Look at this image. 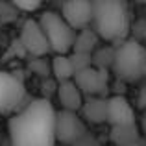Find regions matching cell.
<instances>
[{"instance_id":"1","label":"cell","mask_w":146,"mask_h":146,"mask_svg":"<svg viewBox=\"0 0 146 146\" xmlns=\"http://www.w3.org/2000/svg\"><path fill=\"white\" fill-rule=\"evenodd\" d=\"M56 113L46 98L26 104L7 122L9 146H56Z\"/></svg>"},{"instance_id":"2","label":"cell","mask_w":146,"mask_h":146,"mask_svg":"<svg viewBox=\"0 0 146 146\" xmlns=\"http://www.w3.org/2000/svg\"><path fill=\"white\" fill-rule=\"evenodd\" d=\"M93 26L100 41L120 44L129 35V11L120 0H98L93 2Z\"/></svg>"},{"instance_id":"3","label":"cell","mask_w":146,"mask_h":146,"mask_svg":"<svg viewBox=\"0 0 146 146\" xmlns=\"http://www.w3.org/2000/svg\"><path fill=\"white\" fill-rule=\"evenodd\" d=\"M113 74L126 83H137L146 78V46L137 39H126L115 46Z\"/></svg>"},{"instance_id":"4","label":"cell","mask_w":146,"mask_h":146,"mask_svg":"<svg viewBox=\"0 0 146 146\" xmlns=\"http://www.w3.org/2000/svg\"><path fill=\"white\" fill-rule=\"evenodd\" d=\"M39 24L48 41L50 52L56 56H68L74 46L76 32L65 22V19L56 11H44L39 17Z\"/></svg>"},{"instance_id":"5","label":"cell","mask_w":146,"mask_h":146,"mask_svg":"<svg viewBox=\"0 0 146 146\" xmlns=\"http://www.w3.org/2000/svg\"><path fill=\"white\" fill-rule=\"evenodd\" d=\"M26 98V87L17 76L0 70V115H9L21 111Z\"/></svg>"},{"instance_id":"6","label":"cell","mask_w":146,"mask_h":146,"mask_svg":"<svg viewBox=\"0 0 146 146\" xmlns=\"http://www.w3.org/2000/svg\"><path fill=\"white\" fill-rule=\"evenodd\" d=\"M87 126L80 113L72 111H57L56 113V137L59 143L72 146L82 137L87 135Z\"/></svg>"},{"instance_id":"7","label":"cell","mask_w":146,"mask_h":146,"mask_svg":"<svg viewBox=\"0 0 146 146\" xmlns=\"http://www.w3.org/2000/svg\"><path fill=\"white\" fill-rule=\"evenodd\" d=\"M72 82L76 83L82 94L85 98L89 96H104L109 87V72L107 70H100V68L89 67L85 70L74 74Z\"/></svg>"},{"instance_id":"8","label":"cell","mask_w":146,"mask_h":146,"mask_svg":"<svg viewBox=\"0 0 146 146\" xmlns=\"http://www.w3.org/2000/svg\"><path fill=\"white\" fill-rule=\"evenodd\" d=\"M19 41H21L22 48L33 57H44L50 52L48 41L44 37V32L41 28L39 21L28 19L21 28V39Z\"/></svg>"},{"instance_id":"9","label":"cell","mask_w":146,"mask_h":146,"mask_svg":"<svg viewBox=\"0 0 146 146\" xmlns=\"http://www.w3.org/2000/svg\"><path fill=\"white\" fill-rule=\"evenodd\" d=\"M61 17L74 32L89 28L93 22V2L87 0H70L61 4Z\"/></svg>"},{"instance_id":"10","label":"cell","mask_w":146,"mask_h":146,"mask_svg":"<svg viewBox=\"0 0 146 146\" xmlns=\"http://www.w3.org/2000/svg\"><path fill=\"white\" fill-rule=\"evenodd\" d=\"M107 124L111 128L137 124L135 111H133L131 104L124 96H120V94H115V96L107 98Z\"/></svg>"},{"instance_id":"11","label":"cell","mask_w":146,"mask_h":146,"mask_svg":"<svg viewBox=\"0 0 146 146\" xmlns=\"http://www.w3.org/2000/svg\"><path fill=\"white\" fill-rule=\"evenodd\" d=\"M80 117L83 122L91 124H104L107 122V98L106 96H89L83 100V106L80 109Z\"/></svg>"},{"instance_id":"12","label":"cell","mask_w":146,"mask_h":146,"mask_svg":"<svg viewBox=\"0 0 146 146\" xmlns=\"http://www.w3.org/2000/svg\"><path fill=\"white\" fill-rule=\"evenodd\" d=\"M57 100L61 104V111H72V113H80L83 106L85 96L82 94V91L76 87V83L72 82H65L57 85Z\"/></svg>"},{"instance_id":"13","label":"cell","mask_w":146,"mask_h":146,"mask_svg":"<svg viewBox=\"0 0 146 146\" xmlns=\"http://www.w3.org/2000/svg\"><path fill=\"white\" fill-rule=\"evenodd\" d=\"M100 39L94 33L93 28H85L82 32H76V39H74V46L72 52L76 54H85V56H93L94 50L100 46Z\"/></svg>"},{"instance_id":"14","label":"cell","mask_w":146,"mask_h":146,"mask_svg":"<svg viewBox=\"0 0 146 146\" xmlns=\"http://www.w3.org/2000/svg\"><path fill=\"white\" fill-rule=\"evenodd\" d=\"M111 141L117 146H131L141 143V129L137 124L129 126H117L111 128Z\"/></svg>"},{"instance_id":"15","label":"cell","mask_w":146,"mask_h":146,"mask_svg":"<svg viewBox=\"0 0 146 146\" xmlns=\"http://www.w3.org/2000/svg\"><path fill=\"white\" fill-rule=\"evenodd\" d=\"M50 70H52L54 78L57 80V83L70 82L74 78V67L68 56H54L52 63H50Z\"/></svg>"},{"instance_id":"16","label":"cell","mask_w":146,"mask_h":146,"mask_svg":"<svg viewBox=\"0 0 146 146\" xmlns=\"http://www.w3.org/2000/svg\"><path fill=\"white\" fill-rule=\"evenodd\" d=\"M93 67L100 70H107L113 67V57H115V46H98L93 56Z\"/></svg>"},{"instance_id":"17","label":"cell","mask_w":146,"mask_h":146,"mask_svg":"<svg viewBox=\"0 0 146 146\" xmlns=\"http://www.w3.org/2000/svg\"><path fill=\"white\" fill-rule=\"evenodd\" d=\"M68 57H70V63H72V67H74V74H78V72H82V70H85V68L93 67V57H91V56L70 52V54H68Z\"/></svg>"},{"instance_id":"18","label":"cell","mask_w":146,"mask_h":146,"mask_svg":"<svg viewBox=\"0 0 146 146\" xmlns=\"http://www.w3.org/2000/svg\"><path fill=\"white\" fill-rule=\"evenodd\" d=\"M17 19V9L13 4H0V22L6 24Z\"/></svg>"},{"instance_id":"19","label":"cell","mask_w":146,"mask_h":146,"mask_svg":"<svg viewBox=\"0 0 146 146\" xmlns=\"http://www.w3.org/2000/svg\"><path fill=\"white\" fill-rule=\"evenodd\" d=\"M17 11H24V13H33V11L41 9V2H13Z\"/></svg>"},{"instance_id":"20","label":"cell","mask_w":146,"mask_h":146,"mask_svg":"<svg viewBox=\"0 0 146 146\" xmlns=\"http://www.w3.org/2000/svg\"><path fill=\"white\" fill-rule=\"evenodd\" d=\"M72 146H102V144H100V141H98L94 135L87 133L85 137H82V139H80L78 143H74Z\"/></svg>"},{"instance_id":"21","label":"cell","mask_w":146,"mask_h":146,"mask_svg":"<svg viewBox=\"0 0 146 146\" xmlns=\"http://www.w3.org/2000/svg\"><path fill=\"white\" fill-rule=\"evenodd\" d=\"M139 107L141 109H146V85L141 89V93H139Z\"/></svg>"},{"instance_id":"22","label":"cell","mask_w":146,"mask_h":146,"mask_svg":"<svg viewBox=\"0 0 146 146\" xmlns=\"http://www.w3.org/2000/svg\"><path fill=\"white\" fill-rule=\"evenodd\" d=\"M139 129H141V135H144V137H146V109L143 111V117H141V126H139Z\"/></svg>"},{"instance_id":"23","label":"cell","mask_w":146,"mask_h":146,"mask_svg":"<svg viewBox=\"0 0 146 146\" xmlns=\"http://www.w3.org/2000/svg\"><path fill=\"white\" fill-rule=\"evenodd\" d=\"M131 146H144V144H143V141H141V143H137V144H131Z\"/></svg>"}]
</instances>
